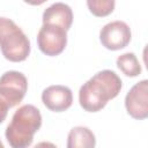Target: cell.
Wrapping results in <instances>:
<instances>
[{"instance_id":"5bb4252c","label":"cell","mask_w":148,"mask_h":148,"mask_svg":"<svg viewBox=\"0 0 148 148\" xmlns=\"http://www.w3.org/2000/svg\"><path fill=\"white\" fill-rule=\"evenodd\" d=\"M23 1L27 2V3H29V5H32V6H39V5L44 3L47 0H23Z\"/></svg>"},{"instance_id":"30bf717a","label":"cell","mask_w":148,"mask_h":148,"mask_svg":"<svg viewBox=\"0 0 148 148\" xmlns=\"http://www.w3.org/2000/svg\"><path fill=\"white\" fill-rule=\"evenodd\" d=\"M96 145L94 133L84 126L73 127L67 138L68 148H92Z\"/></svg>"},{"instance_id":"4fadbf2b","label":"cell","mask_w":148,"mask_h":148,"mask_svg":"<svg viewBox=\"0 0 148 148\" xmlns=\"http://www.w3.org/2000/svg\"><path fill=\"white\" fill-rule=\"evenodd\" d=\"M8 109H9L8 104L0 97V124L3 123V120L6 119L7 113H8Z\"/></svg>"},{"instance_id":"8992f818","label":"cell","mask_w":148,"mask_h":148,"mask_svg":"<svg viewBox=\"0 0 148 148\" xmlns=\"http://www.w3.org/2000/svg\"><path fill=\"white\" fill-rule=\"evenodd\" d=\"M131 29L123 21H113L105 24L99 32L102 45L112 51L124 49L131 42Z\"/></svg>"},{"instance_id":"9c48e42d","label":"cell","mask_w":148,"mask_h":148,"mask_svg":"<svg viewBox=\"0 0 148 148\" xmlns=\"http://www.w3.org/2000/svg\"><path fill=\"white\" fill-rule=\"evenodd\" d=\"M73 22L72 8L64 2H56L47 7L43 13V23L57 24L66 31L71 28Z\"/></svg>"},{"instance_id":"5b68a950","label":"cell","mask_w":148,"mask_h":148,"mask_svg":"<svg viewBox=\"0 0 148 148\" xmlns=\"http://www.w3.org/2000/svg\"><path fill=\"white\" fill-rule=\"evenodd\" d=\"M37 44L44 54L50 57L58 56L67 44L66 30L57 24L43 23L37 35Z\"/></svg>"},{"instance_id":"3957f363","label":"cell","mask_w":148,"mask_h":148,"mask_svg":"<svg viewBox=\"0 0 148 148\" xmlns=\"http://www.w3.org/2000/svg\"><path fill=\"white\" fill-rule=\"evenodd\" d=\"M0 49L2 56L13 62L23 61L30 53V40L16 23L0 17Z\"/></svg>"},{"instance_id":"277c9868","label":"cell","mask_w":148,"mask_h":148,"mask_svg":"<svg viewBox=\"0 0 148 148\" xmlns=\"http://www.w3.org/2000/svg\"><path fill=\"white\" fill-rule=\"evenodd\" d=\"M28 89V80L21 72L8 71L0 76V97L13 108L22 102Z\"/></svg>"},{"instance_id":"9a60e30c","label":"cell","mask_w":148,"mask_h":148,"mask_svg":"<svg viewBox=\"0 0 148 148\" xmlns=\"http://www.w3.org/2000/svg\"><path fill=\"white\" fill-rule=\"evenodd\" d=\"M0 148H3V145H2V142L0 141Z\"/></svg>"},{"instance_id":"8fae6325","label":"cell","mask_w":148,"mask_h":148,"mask_svg":"<svg viewBox=\"0 0 148 148\" xmlns=\"http://www.w3.org/2000/svg\"><path fill=\"white\" fill-rule=\"evenodd\" d=\"M117 66L126 76L134 77L141 73V65L133 52H127L119 56L117 58Z\"/></svg>"},{"instance_id":"7c38bea8","label":"cell","mask_w":148,"mask_h":148,"mask_svg":"<svg viewBox=\"0 0 148 148\" xmlns=\"http://www.w3.org/2000/svg\"><path fill=\"white\" fill-rule=\"evenodd\" d=\"M116 0H87V6L90 13L97 17L110 15L114 9Z\"/></svg>"},{"instance_id":"7a4b0ae2","label":"cell","mask_w":148,"mask_h":148,"mask_svg":"<svg viewBox=\"0 0 148 148\" xmlns=\"http://www.w3.org/2000/svg\"><path fill=\"white\" fill-rule=\"evenodd\" d=\"M42 126V114L39 110L25 104L18 108L10 124L6 128V139L13 148H25L32 143L34 134Z\"/></svg>"},{"instance_id":"ba28073f","label":"cell","mask_w":148,"mask_h":148,"mask_svg":"<svg viewBox=\"0 0 148 148\" xmlns=\"http://www.w3.org/2000/svg\"><path fill=\"white\" fill-rule=\"evenodd\" d=\"M42 101L44 105L53 112H62L67 110L73 103V94L68 87L50 86L43 90Z\"/></svg>"},{"instance_id":"6da1fadb","label":"cell","mask_w":148,"mask_h":148,"mask_svg":"<svg viewBox=\"0 0 148 148\" xmlns=\"http://www.w3.org/2000/svg\"><path fill=\"white\" fill-rule=\"evenodd\" d=\"M121 90L120 77L110 69H103L89 79L79 91V102L83 110L97 112Z\"/></svg>"},{"instance_id":"52a82bcc","label":"cell","mask_w":148,"mask_h":148,"mask_svg":"<svg viewBox=\"0 0 148 148\" xmlns=\"http://www.w3.org/2000/svg\"><path fill=\"white\" fill-rule=\"evenodd\" d=\"M127 113L134 119H146L148 117V81L142 80L135 83L125 97Z\"/></svg>"}]
</instances>
